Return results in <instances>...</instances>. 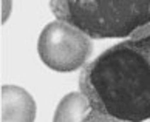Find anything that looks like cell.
Returning a JSON list of instances; mask_svg holds the SVG:
<instances>
[{"label":"cell","mask_w":150,"mask_h":122,"mask_svg":"<svg viewBox=\"0 0 150 122\" xmlns=\"http://www.w3.org/2000/svg\"><path fill=\"white\" fill-rule=\"evenodd\" d=\"M36 102L30 91L19 85L0 88V122H34Z\"/></svg>","instance_id":"cell-4"},{"label":"cell","mask_w":150,"mask_h":122,"mask_svg":"<svg viewBox=\"0 0 150 122\" xmlns=\"http://www.w3.org/2000/svg\"><path fill=\"white\" fill-rule=\"evenodd\" d=\"M79 88L94 111L127 122L150 119V65L125 40L82 68Z\"/></svg>","instance_id":"cell-1"},{"label":"cell","mask_w":150,"mask_h":122,"mask_svg":"<svg viewBox=\"0 0 150 122\" xmlns=\"http://www.w3.org/2000/svg\"><path fill=\"white\" fill-rule=\"evenodd\" d=\"M91 111L90 102L82 91H71L59 101L53 122H84Z\"/></svg>","instance_id":"cell-5"},{"label":"cell","mask_w":150,"mask_h":122,"mask_svg":"<svg viewBox=\"0 0 150 122\" xmlns=\"http://www.w3.org/2000/svg\"><path fill=\"white\" fill-rule=\"evenodd\" d=\"M125 42L129 43L133 49H136L150 65V36L144 37V39H139V40H130V39H127Z\"/></svg>","instance_id":"cell-6"},{"label":"cell","mask_w":150,"mask_h":122,"mask_svg":"<svg viewBox=\"0 0 150 122\" xmlns=\"http://www.w3.org/2000/svg\"><path fill=\"white\" fill-rule=\"evenodd\" d=\"M11 11H13V2H9V0H3V2L0 3V23H2V25L8 20Z\"/></svg>","instance_id":"cell-8"},{"label":"cell","mask_w":150,"mask_h":122,"mask_svg":"<svg viewBox=\"0 0 150 122\" xmlns=\"http://www.w3.org/2000/svg\"><path fill=\"white\" fill-rule=\"evenodd\" d=\"M150 36V23L139 28L136 32H133L130 36V40H139V39H144V37H149Z\"/></svg>","instance_id":"cell-9"},{"label":"cell","mask_w":150,"mask_h":122,"mask_svg":"<svg viewBox=\"0 0 150 122\" xmlns=\"http://www.w3.org/2000/svg\"><path fill=\"white\" fill-rule=\"evenodd\" d=\"M50 9L90 39L132 36L150 23V0H53Z\"/></svg>","instance_id":"cell-2"},{"label":"cell","mask_w":150,"mask_h":122,"mask_svg":"<svg viewBox=\"0 0 150 122\" xmlns=\"http://www.w3.org/2000/svg\"><path fill=\"white\" fill-rule=\"evenodd\" d=\"M84 122H127V121H121V119H116V118H112V116H107V114L91 110L84 119Z\"/></svg>","instance_id":"cell-7"},{"label":"cell","mask_w":150,"mask_h":122,"mask_svg":"<svg viewBox=\"0 0 150 122\" xmlns=\"http://www.w3.org/2000/svg\"><path fill=\"white\" fill-rule=\"evenodd\" d=\"M37 53L48 68L59 73H71L87 65L93 53V43L85 32L68 22L56 19L40 31Z\"/></svg>","instance_id":"cell-3"}]
</instances>
